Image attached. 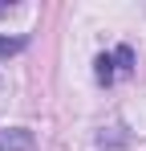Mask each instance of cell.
Segmentation results:
<instances>
[{
    "mask_svg": "<svg viewBox=\"0 0 146 151\" xmlns=\"http://www.w3.org/2000/svg\"><path fill=\"white\" fill-rule=\"evenodd\" d=\"M8 8H12V4H0V12H8Z\"/></svg>",
    "mask_w": 146,
    "mask_h": 151,
    "instance_id": "cell-5",
    "label": "cell"
},
{
    "mask_svg": "<svg viewBox=\"0 0 146 151\" xmlns=\"http://www.w3.org/2000/svg\"><path fill=\"white\" fill-rule=\"evenodd\" d=\"M97 70V82H101V86H110V82H114V74H118V65H114V53H97V61H94Z\"/></svg>",
    "mask_w": 146,
    "mask_h": 151,
    "instance_id": "cell-2",
    "label": "cell"
},
{
    "mask_svg": "<svg viewBox=\"0 0 146 151\" xmlns=\"http://www.w3.org/2000/svg\"><path fill=\"white\" fill-rule=\"evenodd\" d=\"M0 151H37V139L24 127H8V131H0Z\"/></svg>",
    "mask_w": 146,
    "mask_h": 151,
    "instance_id": "cell-1",
    "label": "cell"
},
{
    "mask_svg": "<svg viewBox=\"0 0 146 151\" xmlns=\"http://www.w3.org/2000/svg\"><path fill=\"white\" fill-rule=\"evenodd\" d=\"M24 45H28L24 37H4V33H0V57H12V53H21Z\"/></svg>",
    "mask_w": 146,
    "mask_h": 151,
    "instance_id": "cell-4",
    "label": "cell"
},
{
    "mask_svg": "<svg viewBox=\"0 0 146 151\" xmlns=\"http://www.w3.org/2000/svg\"><path fill=\"white\" fill-rule=\"evenodd\" d=\"M114 65H118V74H134V49L130 45H118L114 49Z\"/></svg>",
    "mask_w": 146,
    "mask_h": 151,
    "instance_id": "cell-3",
    "label": "cell"
}]
</instances>
